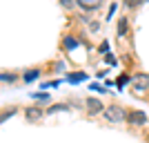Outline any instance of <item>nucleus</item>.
<instances>
[{"label":"nucleus","mask_w":149,"mask_h":143,"mask_svg":"<svg viewBox=\"0 0 149 143\" xmlns=\"http://www.w3.org/2000/svg\"><path fill=\"white\" fill-rule=\"evenodd\" d=\"M123 5H125V7H129V9H134V7L140 5V0H123Z\"/></svg>","instance_id":"14"},{"label":"nucleus","mask_w":149,"mask_h":143,"mask_svg":"<svg viewBox=\"0 0 149 143\" xmlns=\"http://www.w3.org/2000/svg\"><path fill=\"white\" fill-rule=\"evenodd\" d=\"M89 29H91V31H98V29H100V23H96V20H93V23H89Z\"/></svg>","instance_id":"15"},{"label":"nucleus","mask_w":149,"mask_h":143,"mask_svg":"<svg viewBox=\"0 0 149 143\" xmlns=\"http://www.w3.org/2000/svg\"><path fill=\"white\" fill-rule=\"evenodd\" d=\"M25 116H27V121H38V118L42 116V110L40 107H27Z\"/></svg>","instance_id":"6"},{"label":"nucleus","mask_w":149,"mask_h":143,"mask_svg":"<svg viewBox=\"0 0 149 143\" xmlns=\"http://www.w3.org/2000/svg\"><path fill=\"white\" fill-rule=\"evenodd\" d=\"M113 11H116V5H111V7H109V13H107V18H111V16H113Z\"/></svg>","instance_id":"17"},{"label":"nucleus","mask_w":149,"mask_h":143,"mask_svg":"<svg viewBox=\"0 0 149 143\" xmlns=\"http://www.w3.org/2000/svg\"><path fill=\"white\" fill-rule=\"evenodd\" d=\"M127 123L134 125V128H143V125H147V116H145L143 110H131V112H127Z\"/></svg>","instance_id":"3"},{"label":"nucleus","mask_w":149,"mask_h":143,"mask_svg":"<svg viewBox=\"0 0 149 143\" xmlns=\"http://www.w3.org/2000/svg\"><path fill=\"white\" fill-rule=\"evenodd\" d=\"M76 0H62V7H74Z\"/></svg>","instance_id":"16"},{"label":"nucleus","mask_w":149,"mask_h":143,"mask_svg":"<svg viewBox=\"0 0 149 143\" xmlns=\"http://www.w3.org/2000/svg\"><path fill=\"white\" fill-rule=\"evenodd\" d=\"M102 114H105V121H109V123H123V121H127V110L123 105H118V103L107 105L102 110Z\"/></svg>","instance_id":"1"},{"label":"nucleus","mask_w":149,"mask_h":143,"mask_svg":"<svg viewBox=\"0 0 149 143\" xmlns=\"http://www.w3.org/2000/svg\"><path fill=\"white\" fill-rule=\"evenodd\" d=\"M22 78H25L27 83H31V81H36V78H40V72H38V69H29V72H27Z\"/></svg>","instance_id":"9"},{"label":"nucleus","mask_w":149,"mask_h":143,"mask_svg":"<svg viewBox=\"0 0 149 143\" xmlns=\"http://www.w3.org/2000/svg\"><path fill=\"white\" fill-rule=\"evenodd\" d=\"M76 5L82 7L85 11H93V9H98L102 5V0H76Z\"/></svg>","instance_id":"5"},{"label":"nucleus","mask_w":149,"mask_h":143,"mask_svg":"<svg viewBox=\"0 0 149 143\" xmlns=\"http://www.w3.org/2000/svg\"><path fill=\"white\" fill-rule=\"evenodd\" d=\"M65 110H69L67 103H54V105H49L45 112H47V114H54V112H65Z\"/></svg>","instance_id":"7"},{"label":"nucleus","mask_w":149,"mask_h":143,"mask_svg":"<svg viewBox=\"0 0 149 143\" xmlns=\"http://www.w3.org/2000/svg\"><path fill=\"white\" fill-rule=\"evenodd\" d=\"M85 78H87V74H67V81H71V83L85 81Z\"/></svg>","instance_id":"11"},{"label":"nucleus","mask_w":149,"mask_h":143,"mask_svg":"<svg viewBox=\"0 0 149 143\" xmlns=\"http://www.w3.org/2000/svg\"><path fill=\"white\" fill-rule=\"evenodd\" d=\"M131 81H134V89H136V92H145L149 87V76L147 74H136Z\"/></svg>","instance_id":"4"},{"label":"nucleus","mask_w":149,"mask_h":143,"mask_svg":"<svg viewBox=\"0 0 149 143\" xmlns=\"http://www.w3.org/2000/svg\"><path fill=\"white\" fill-rule=\"evenodd\" d=\"M129 81H131V78H129V76H127V74H120V76H118V87H120V89H123V87L127 85V83H129Z\"/></svg>","instance_id":"12"},{"label":"nucleus","mask_w":149,"mask_h":143,"mask_svg":"<svg viewBox=\"0 0 149 143\" xmlns=\"http://www.w3.org/2000/svg\"><path fill=\"white\" fill-rule=\"evenodd\" d=\"M62 45H65V47H69V49H74V47H76V45H78V43H76V38L67 36V38H65V43H62Z\"/></svg>","instance_id":"13"},{"label":"nucleus","mask_w":149,"mask_h":143,"mask_svg":"<svg viewBox=\"0 0 149 143\" xmlns=\"http://www.w3.org/2000/svg\"><path fill=\"white\" fill-rule=\"evenodd\" d=\"M18 81V74L16 72H5V74H0V83H16Z\"/></svg>","instance_id":"8"},{"label":"nucleus","mask_w":149,"mask_h":143,"mask_svg":"<svg viewBox=\"0 0 149 143\" xmlns=\"http://www.w3.org/2000/svg\"><path fill=\"white\" fill-rule=\"evenodd\" d=\"M147 141H149V132H147Z\"/></svg>","instance_id":"19"},{"label":"nucleus","mask_w":149,"mask_h":143,"mask_svg":"<svg viewBox=\"0 0 149 143\" xmlns=\"http://www.w3.org/2000/svg\"><path fill=\"white\" fill-rule=\"evenodd\" d=\"M140 2H149V0H140Z\"/></svg>","instance_id":"18"},{"label":"nucleus","mask_w":149,"mask_h":143,"mask_svg":"<svg viewBox=\"0 0 149 143\" xmlns=\"http://www.w3.org/2000/svg\"><path fill=\"white\" fill-rule=\"evenodd\" d=\"M127 27H129V20L123 16V18H120V23H118V34H120V36H125V34H127Z\"/></svg>","instance_id":"10"},{"label":"nucleus","mask_w":149,"mask_h":143,"mask_svg":"<svg viewBox=\"0 0 149 143\" xmlns=\"http://www.w3.org/2000/svg\"><path fill=\"white\" fill-rule=\"evenodd\" d=\"M85 107H87V114L96 116V114H100L102 110H105V103H102L100 99H96V96H87V101H85Z\"/></svg>","instance_id":"2"}]
</instances>
